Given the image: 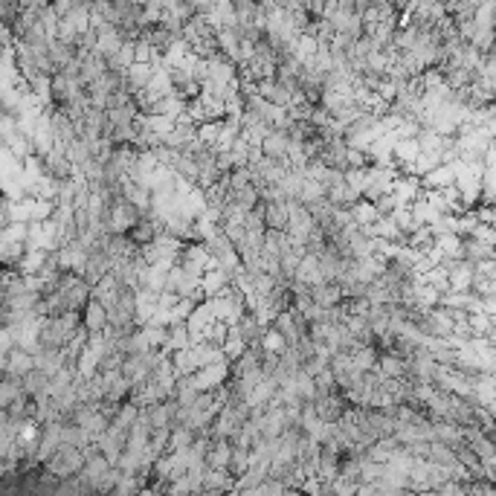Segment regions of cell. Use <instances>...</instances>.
I'll return each instance as SVG.
<instances>
[{
    "label": "cell",
    "mask_w": 496,
    "mask_h": 496,
    "mask_svg": "<svg viewBox=\"0 0 496 496\" xmlns=\"http://www.w3.org/2000/svg\"><path fill=\"white\" fill-rule=\"evenodd\" d=\"M308 293H310V299L317 302V305H323V308H337V305H343V288L337 285V282H320V285H310L308 288Z\"/></svg>",
    "instance_id": "277c9868"
},
{
    "label": "cell",
    "mask_w": 496,
    "mask_h": 496,
    "mask_svg": "<svg viewBox=\"0 0 496 496\" xmlns=\"http://www.w3.org/2000/svg\"><path fill=\"white\" fill-rule=\"evenodd\" d=\"M221 345H223V354H227L230 360L241 357V354L250 348V345H247V340L241 337V331H238L236 325H230V328H227V337H223V343H221Z\"/></svg>",
    "instance_id": "8992f818"
},
{
    "label": "cell",
    "mask_w": 496,
    "mask_h": 496,
    "mask_svg": "<svg viewBox=\"0 0 496 496\" xmlns=\"http://www.w3.org/2000/svg\"><path fill=\"white\" fill-rule=\"evenodd\" d=\"M84 462H87V453H84V447H79V444H61L56 453L50 456V462H47V470L53 473V476H59V479H70V476H79L81 470H84Z\"/></svg>",
    "instance_id": "6da1fadb"
},
{
    "label": "cell",
    "mask_w": 496,
    "mask_h": 496,
    "mask_svg": "<svg viewBox=\"0 0 496 496\" xmlns=\"http://www.w3.org/2000/svg\"><path fill=\"white\" fill-rule=\"evenodd\" d=\"M35 369V351L26 345H12L0 351V372H9L18 378H26Z\"/></svg>",
    "instance_id": "7a4b0ae2"
},
{
    "label": "cell",
    "mask_w": 496,
    "mask_h": 496,
    "mask_svg": "<svg viewBox=\"0 0 496 496\" xmlns=\"http://www.w3.org/2000/svg\"><path fill=\"white\" fill-rule=\"evenodd\" d=\"M250 467H253V450L244 447V444H236V441H233V462H230V473H233L236 479H241Z\"/></svg>",
    "instance_id": "5b68a950"
},
{
    "label": "cell",
    "mask_w": 496,
    "mask_h": 496,
    "mask_svg": "<svg viewBox=\"0 0 496 496\" xmlns=\"http://www.w3.org/2000/svg\"><path fill=\"white\" fill-rule=\"evenodd\" d=\"M81 320H84V328L87 334H105L108 325H111V313H108V305L102 299H90L81 310Z\"/></svg>",
    "instance_id": "3957f363"
}]
</instances>
